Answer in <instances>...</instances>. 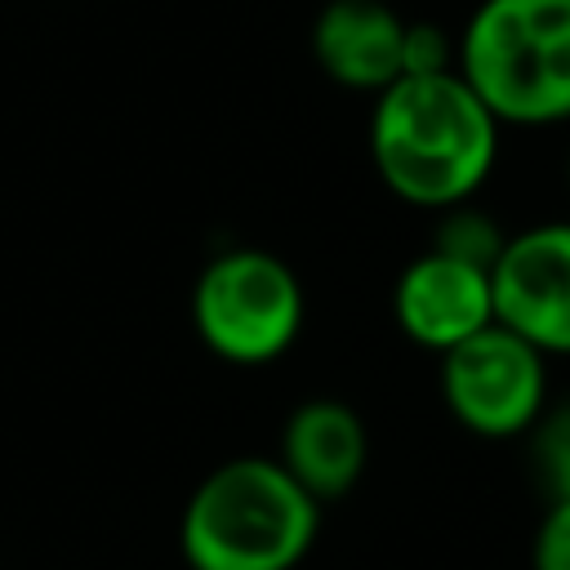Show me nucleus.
I'll use <instances>...</instances> for the list:
<instances>
[{
    "label": "nucleus",
    "mask_w": 570,
    "mask_h": 570,
    "mask_svg": "<svg viewBox=\"0 0 570 570\" xmlns=\"http://www.w3.org/2000/svg\"><path fill=\"white\" fill-rule=\"evenodd\" d=\"M499 129L503 125L459 71L401 76L374 94L370 160L396 200L441 214L490 183Z\"/></svg>",
    "instance_id": "1"
},
{
    "label": "nucleus",
    "mask_w": 570,
    "mask_h": 570,
    "mask_svg": "<svg viewBox=\"0 0 570 570\" xmlns=\"http://www.w3.org/2000/svg\"><path fill=\"white\" fill-rule=\"evenodd\" d=\"M321 534V503L267 454L209 468L183 503L187 570H298Z\"/></svg>",
    "instance_id": "2"
},
{
    "label": "nucleus",
    "mask_w": 570,
    "mask_h": 570,
    "mask_svg": "<svg viewBox=\"0 0 570 570\" xmlns=\"http://www.w3.org/2000/svg\"><path fill=\"white\" fill-rule=\"evenodd\" d=\"M454 40V71L499 125L570 120V0H481Z\"/></svg>",
    "instance_id": "3"
},
{
    "label": "nucleus",
    "mask_w": 570,
    "mask_h": 570,
    "mask_svg": "<svg viewBox=\"0 0 570 570\" xmlns=\"http://www.w3.org/2000/svg\"><path fill=\"white\" fill-rule=\"evenodd\" d=\"M307 321V294L294 267L258 245L214 254L191 285L196 338L227 365L281 361Z\"/></svg>",
    "instance_id": "4"
},
{
    "label": "nucleus",
    "mask_w": 570,
    "mask_h": 570,
    "mask_svg": "<svg viewBox=\"0 0 570 570\" xmlns=\"http://www.w3.org/2000/svg\"><path fill=\"white\" fill-rule=\"evenodd\" d=\"M441 401L481 441L530 436L548 410V356L494 321L441 352Z\"/></svg>",
    "instance_id": "5"
},
{
    "label": "nucleus",
    "mask_w": 570,
    "mask_h": 570,
    "mask_svg": "<svg viewBox=\"0 0 570 570\" xmlns=\"http://www.w3.org/2000/svg\"><path fill=\"white\" fill-rule=\"evenodd\" d=\"M490 289L499 325L543 356H570V218L512 232L490 267Z\"/></svg>",
    "instance_id": "6"
},
{
    "label": "nucleus",
    "mask_w": 570,
    "mask_h": 570,
    "mask_svg": "<svg viewBox=\"0 0 570 570\" xmlns=\"http://www.w3.org/2000/svg\"><path fill=\"white\" fill-rule=\"evenodd\" d=\"M392 321L410 343L436 356L450 352L454 343L494 325L490 267L463 263L428 245L419 258L401 267L392 285Z\"/></svg>",
    "instance_id": "7"
},
{
    "label": "nucleus",
    "mask_w": 570,
    "mask_h": 570,
    "mask_svg": "<svg viewBox=\"0 0 570 570\" xmlns=\"http://www.w3.org/2000/svg\"><path fill=\"white\" fill-rule=\"evenodd\" d=\"M276 463L316 499H343L356 490L370 463V432L365 419L338 396L298 401L281 428Z\"/></svg>",
    "instance_id": "8"
},
{
    "label": "nucleus",
    "mask_w": 570,
    "mask_h": 570,
    "mask_svg": "<svg viewBox=\"0 0 570 570\" xmlns=\"http://www.w3.org/2000/svg\"><path fill=\"white\" fill-rule=\"evenodd\" d=\"M401 40L405 18L387 0H325L312 22L316 67L352 94H383L401 80Z\"/></svg>",
    "instance_id": "9"
},
{
    "label": "nucleus",
    "mask_w": 570,
    "mask_h": 570,
    "mask_svg": "<svg viewBox=\"0 0 570 570\" xmlns=\"http://www.w3.org/2000/svg\"><path fill=\"white\" fill-rule=\"evenodd\" d=\"M503 240H508V232L485 209H476L472 200L441 209L436 214V227H432V249L454 254V258L476 263V267H494Z\"/></svg>",
    "instance_id": "10"
},
{
    "label": "nucleus",
    "mask_w": 570,
    "mask_h": 570,
    "mask_svg": "<svg viewBox=\"0 0 570 570\" xmlns=\"http://www.w3.org/2000/svg\"><path fill=\"white\" fill-rule=\"evenodd\" d=\"M530 459L548 499H570V401L539 414V423L530 428Z\"/></svg>",
    "instance_id": "11"
},
{
    "label": "nucleus",
    "mask_w": 570,
    "mask_h": 570,
    "mask_svg": "<svg viewBox=\"0 0 570 570\" xmlns=\"http://www.w3.org/2000/svg\"><path fill=\"white\" fill-rule=\"evenodd\" d=\"M454 49L459 40L436 27V22H405V40H401V76H436V71H454Z\"/></svg>",
    "instance_id": "12"
},
{
    "label": "nucleus",
    "mask_w": 570,
    "mask_h": 570,
    "mask_svg": "<svg viewBox=\"0 0 570 570\" xmlns=\"http://www.w3.org/2000/svg\"><path fill=\"white\" fill-rule=\"evenodd\" d=\"M530 570H570V499H548L530 539Z\"/></svg>",
    "instance_id": "13"
},
{
    "label": "nucleus",
    "mask_w": 570,
    "mask_h": 570,
    "mask_svg": "<svg viewBox=\"0 0 570 570\" xmlns=\"http://www.w3.org/2000/svg\"><path fill=\"white\" fill-rule=\"evenodd\" d=\"M566 183H570V156H566Z\"/></svg>",
    "instance_id": "14"
}]
</instances>
